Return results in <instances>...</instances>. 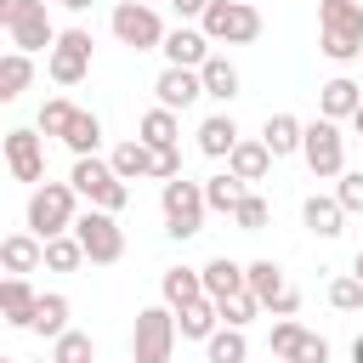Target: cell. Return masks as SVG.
Returning <instances> with one entry per match:
<instances>
[{
	"mask_svg": "<svg viewBox=\"0 0 363 363\" xmlns=\"http://www.w3.org/2000/svg\"><path fill=\"white\" fill-rule=\"evenodd\" d=\"M74 113H79V108H74L68 96H45V102H40V119H34V130L62 142V136H68V125H74Z\"/></svg>",
	"mask_w": 363,
	"mask_h": 363,
	"instance_id": "34",
	"label": "cell"
},
{
	"mask_svg": "<svg viewBox=\"0 0 363 363\" xmlns=\"http://www.w3.org/2000/svg\"><path fill=\"white\" fill-rule=\"evenodd\" d=\"M79 261H91V255H85V244H79L74 233L45 238V267H51V272H79Z\"/></svg>",
	"mask_w": 363,
	"mask_h": 363,
	"instance_id": "36",
	"label": "cell"
},
{
	"mask_svg": "<svg viewBox=\"0 0 363 363\" xmlns=\"http://www.w3.org/2000/svg\"><path fill=\"white\" fill-rule=\"evenodd\" d=\"M74 221H79L74 182H40L28 193V233L34 238H62V233H74Z\"/></svg>",
	"mask_w": 363,
	"mask_h": 363,
	"instance_id": "2",
	"label": "cell"
},
{
	"mask_svg": "<svg viewBox=\"0 0 363 363\" xmlns=\"http://www.w3.org/2000/svg\"><path fill=\"white\" fill-rule=\"evenodd\" d=\"M210 45H216V40H210L204 28L176 23V28L164 34V45H159V51H164V62H176V68H204V62H210Z\"/></svg>",
	"mask_w": 363,
	"mask_h": 363,
	"instance_id": "15",
	"label": "cell"
},
{
	"mask_svg": "<svg viewBox=\"0 0 363 363\" xmlns=\"http://www.w3.org/2000/svg\"><path fill=\"white\" fill-rule=\"evenodd\" d=\"M6 170L17 176V182H45V142H40V130H28V125H17V130H6Z\"/></svg>",
	"mask_w": 363,
	"mask_h": 363,
	"instance_id": "12",
	"label": "cell"
},
{
	"mask_svg": "<svg viewBox=\"0 0 363 363\" xmlns=\"http://www.w3.org/2000/svg\"><path fill=\"white\" fill-rule=\"evenodd\" d=\"M244 272H250V289H255L261 312H272V306L289 295V284H284V267H278V261H267V255H261V261H250Z\"/></svg>",
	"mask_w": 363,
	"mask_h": 363,
	"instance_id": "24",
	"label": "cell"
},
{
	"mask_svg": "<svg viewBox=\"0 0 363 363\" xmlns=\"http://www.w3.org/2000/svg\"><path fill=\"white\" fill-rule=\"evenodd\" d=\"M68 182H74V193H79V199H91L96 210H113V216H119V210L130 204V187H125V176L113 170V159H96V153L74 159Z\"/></svg>",
	"mask_w": 363,
	"mask_h": 363,
	"instance_id": "3",
	"label": "cell"
},
{
	"mask_svg": "<svg viewBox=\"0 0 363 363\" xmlns=\"http://www.w3.org/2000/svg\"><path fill=\"white\" fill-rule=\"evenodd\" d=\"M176 306H142L136 312V329H130V357L136 363H170L176 357Z\"/></svg>",
	"mask_w": 363,
	"mask_h": 363,
	"instance_id": "5",
	"label": "cell"
},
{
	"mask_svg": "<svg viewBox=\"0 0 363 363\" xmlns=\"http://www.w3.org/2000/svg\"><path fill=\"white\" fill-rule=\"evenodd\" d=\"M62 142H68V147H74V159H85V153H96V147H102V119H96V113H85V108H79V113H74V125H68V136H62Z\"/></svg>",
	"mask_w": 363,
	"mask_h": 363,
	"instance_id": "35",
	"label": "cell"
},
{
	"mask_svg": "<svg viewBox=\"0 0 363 363\" xmlns=\"http://www.w3.org/2000/svg\"><path fill=\"white\" fill-rule=\"evenodd\" d=\"M199 74H204V96H216V102H233V96H238V85H244V79H238V68H233L227 57H216V51H210V62H204Z\"/></svg>",
	"mask_w": 363,
	"mask_h": 363,
	"instance_id": "30",
	"label": "cell"
},
{
	"mask_svg": "<svg viewBox=\"0 0 363 363\" xmlns=\"http://www.w3.org/2000/svg\"><path fill=\"white\" fill-rule=\"evenodd\" d=\"M255 318H261L255 289H238V295H227V301H221V323H238V329H244V323H255Z\"/></svg>",
	"mask_w": 363,
	"mask_h": 363,
	"instance_id": "39",
	"label": "cell"
},
{
	"mask_svg": "<svg viewBox=\"0 0 363 363\" xmlns=\"http://www.w3.org/2000/svg\"><path fill=\"white\" fill-rule=\"evenodd\" d=\"M267 221H272L267 199H261V193H244V199H238V210H233V227H238V233H261Z\"/></svg>",
	"mask_w": 363,
	"mask_h": 363,
	"instance_id": "38",
	"label": "cell"
},
{
	"mask_svg": "<svg viewBox=\"0 0 363 363\" xmlns=\"http://www.w3.org/2000/svg\"><path fill=\"white\" fill-rule=\"evenodd\" d=\"M352 363H363V335H357V340H352Z\"/></svg>",
	"mask_w": 363,
	"mask_h": 363,
	"instance_id": "45",
	"label": "cell"
},
{
	"mask_svg": "<svg viewBox=\"0 0 363 363\" xmlns=\"http://www.w3.org/2000/svg\"><path fill=\"white\" fill-rule=\"evenodd\" d=\"M34 306H40V295L28 289V278L11 272V278L0 284V312H6V323H11V329H28V323H34Z\"/></svg>",
	"mask_w": 363,
	"mask_h": 363,
	"instance_id": "21",
	"label": "cell"
},
{
	"mask_svg": "<svg viewBox=\"0 0 363 363\" xmlns=\"http://www.w3.org/2000/svg\"><path fill=\"white\" fill-rule=\"evenodd\" d=\"M352 130H357V136H363V102H357V113H352Z\"/></svg>",
	"mask_w": 363,
	"mask_h": 363,
	"instance_id": "44",
	"label": "cell"
},
{
	"mask_svg": "<svg viewBox=\"0 0 363 363\" xmlns=\"http://www.w3.org/2000/svg\"><path fill=\"white\" fill-rule=\"evenodd\" d=\"M51 357H57V363H96V340H91L85 329H62V335L51 340Z\"/></svg>",
	"mask_w": 363,
	"mask_h": 363,
	"instance_id": "37",
	"label": "cell"
},
{
	"mask_svg": "<svg viewBox=\"0 0 363 363\" xmlns=\"http://www.w3.org/2000/svg\"><path fill=\"white\" fill-rule=\"evenodd\" d=\"M227 170H233L238 182H261V176L272 170V147H267L261 136H238V147L227 153Z\"/></svg>",
	"mask_w": 363,
	"mask_h": 363,
	"instance_id": "18",
	"label": "cell"
},
{
	"mask_svg": "<svg viewBox=\"0 0 363 363\" xmlns=\"http://www.w3.org/2000/svg\"><path fill=\"white\" fill-rule=\"evenodd\" d=\"M199 272H204V295H210L216 306H221L227 295H238V289H250V272H244L238 261H227V255H216V261H204Z\"/></svg>",
	"mask_w": 363,
	"mask_h": 363,
	"instance_id": "20",
	"label": "cell"
},
{
	"mask_svg": "<svg viewBox=\"0 0 363 363\" xmlns=\"http://www.w3.org/2000/svg\"><path fill=\"white\" fill-rule=\"evenodd\" d=\"M244 357H250V340H244L238 323H221V329L204 340V363H244Z\"/></svg>",
	"mask_w": 363,
	"mask_h": 363,
	"instance_id": "29",
	"label": "cell"
},
{
	"mask_svg": "<svg viewBox=\"0 0 363 363\" xmlns=\"http://www.w3.org/2000/svg\"><path fill=\"white\" fill-rule=\"evenodd\" d=\"M159 210H164V233H170V238H199V233H204V216H210L204 182H187V176L164 182V187H159Z\"/></svg>",
	"mask_w": 363,
	"mask_h": 363,
	"instance_id": "4",
	"label": "cell"
},
{
	"mask_svg": "<svg viewBox=\"0 0 363 363\" xmlns=\"http://www.w3.org/2000/svg\"><path fill=\"white\" fill-rule=\"evenodd\" d=\"M335 199L346 204V216H363V170H340L335 176Z\"/></svg>",
	"mask_w": 363,
	"mask_h": 363,
	"instance_id": "41",
	"label": "cell"
},
{
	"mask_svg": "<svg viewBox=\"0 0 363 363\" xmlns=\"http://www.w3.org/2000/svg\"><path fill=\"white\" fill-rule=\"evenodd\" d=\"M74 238L85 244V255L96 261V267H113L119 255H125V227L113 221V210H79V221H74Z\"/></svg>",
	"mask_w": 363,
	"mask_h": 363,
	"instance_id": "10",
	"label": "cell"
},
{
	"mask_svg": "<svg viewBox=\"0 0 363 363\" xmlns=\"http://www.w3.org/2000/svg\"><path fill=\"white\" fill-rule=\"evenodd\" d=\"M238 147V125H233V113H210L204 125H199V153L204 159H227Z\"/></svg>",
	"mask_w": 363,
	"mask_h": 363,
	"instance_id": "25",
	"label": "cell"
},
{
	"mask_svg": "<svg viewBox=\"0 0 363 363\" xmlns=\"http://www.w3.org/2000/svg\"><path fill=\"white\" fill-rule=\"evenodd\" d=\"M352 272H357V278H363V250H357V255H352Z\"/></svg>",
	"mask_w": 363,
	"mask_h": 363,
	"instance_id": "47",
	"label": "cell"
},
{
	"mask_svg": "<svg viewBox=\"0 0 363 363\" xmlns=\"http://www.w3.org/2000/svg\"><path fill=\"white\" fill-rule=\"evenodd\" d=\"M45 74L57 85H79L91 74V28H62L57 45L45 51Z\"/></svg>",
	"mask_w": 363,
	"mask_h": 363,
	"instance_id": "11",
	"label": "cell"
},
{
	"mask_svg": "<svg viewBox=\"0 0 363 363\" xmlns=\"http://www.w3.org/2000/svg\"><path fill=\"white\" fill-rule=\"evenodd\" d=\"M0 261H6V272H34V267H45V238H34V233H6L0 238Z\"/></svg>",
	"mask_w": 363,
	"mask_h": 363,
	"instance_id": "19",
	"label": "cell"
},
{
	"mask_svg": "<svg viewBox=\"0 0 363 363\" xmlns=\"http://www.w3.org/2000/svg\"><path fill=\"white\" fill-rule=\"evenodd\" d=\"M244 193H250V182H238L233 170H221V176H210V182H204V204H210V210H221V216H233Z\"/></svg>",
	"mask_w": 363,
	"mask_h": 363,
	"instance_id": "32",
	"label": "cell"
},
{
	"mask_svg": "<svg viewBox=\"0 0 363 363\" xmlns=\"http://www.w3.org/2000/svg\"><path fill=\"white\" fill-rule=\"evenodd\" d=\"M34 335H45V340H57L62 329H68V295H40V306H34V323H28Z\"/></svg>",
	"mask_w": 363,
	"mask_h": 363,
	"instance_id": "33",
	"label": "cell"
},
{
	"mask_svg": "<svg viewBox=\"0 0 363 363\" xmlns=\"http://www.w3.org/2000/svg\"><path fill=\"white\" fill-rule=\"evenodd\" d=\"M136 136H142L147 147H176V136H182V119H176L170 108H147V113H142V125H136Z\"/></svg>",
	"mask_w": 363,
	"mask_h": 363,
	"instance_id": "31",
	"label": "cell"
},
{
	"mask_svg": "<svg viewBox=\"0 0 363 363\" xmlns=\"http://www.w3.org/2000/svg\"><path fill=\"white\" fill-rule=\"evenodd\" d=\"M182 176V153L176 147H153V182H176Z\"/></svg>",
	"mask_w": 363,
	"mask_h": 363,
	"instance_id": "42",
	"label": "cell"
},
{
	"mask_svg": "<svg viewBox=\"0 0 363 363\" xmlns=\"http://www.w3.org/2000/svg\"><path fill=\"white\" fill-rule=\"evenodd\" d=\"M159 289H164V306H187V301H199L204 295V272H193V267H170L164 278H159Z\"/></svg>",
	"mask_w": 363,
	"mask_h": 363,
	"instance_id": "28",
	"label": "cell"
},
{
	"mask_svg": "<svg viewBox=\"0 0 363 363\" xmlns=\"http://www.w3.org/2000/svg\"><path fill=\"white\" fill-rule=\"evenodd\" d=\"M272 352L284 363H329V340L312 335V329H301L295 318H278L272 323Z\"/></svg>",
	"mask_w": 363,
	"mask_h": 363,
	"instance_id": "13",
	"label": "cell"
},
{
	"mask_svg": "<svg viewBox=\"0 0 363 363\" xmlns=\"http://www.w3.org/2000/svg\"><path fill=\"white\" fill-rule=\"evenodd\" d=\"M301 221H306V233H318V238H340V233H346V204H340L335 193H312V199L301 204Z\"/></svg>",
	"mask_w": 363,
	"mask_h": 363,
	"instance_id": "16",
	"label": "cell"
},
{
	"mask_svg": "<svg viewBox=\"0 0 363 363\" xmlns=\"http://www.w3.org/2000/svg\"><path fill=\"white\" fill-rule=\"evenodd\" d=\"M113 6H119V0H113Z\"/></svg>",
	"mask_w": 363,
	"mask_h": 363,
	"instance_id": "49",
	"label": "cell"
},
{
	"mask_svg": "<svg viewBox=\"0 0 363 363\" xmlns=\"http://www.w3.org/2000/svg\"><path fill=\"white\" fill-rule=\"evenodd\" d=\"M57 6H68V11H85V6H91V0H57Z\"/></svg>",
	"mask_w": 363,
	"mask_h": 363,
	"instance_id": "46",
	"label": "cell"
},
{
	"mask_svg": "<svg viewBox=\"0 0 363 363\" xmlns=\"http://www.w3.org/2000/svg\"><path fill=\"white\" fill-rule=\"evenodd\" d=\"M153 96H159V108L182 113V108H193V102L204 96V74H199V68H176V62H164V74L153 79Z\"/></svg>",
	"mask_w": 363,
	"mask_h": 363,
	"instance_id": "14",
	"label": "cell"
},
{
	"mask_svg": "<svg viewBox=\"0 0 363 363\" xmlns=\"http://www.w3.org/2000/svg\"><path fill=\"white\" fill-rule=\"evenodd\" d=\"M301 136H306V125H301L295 113H267V125H261V142L272 147V159L301 153Z\"/></svg>",
	"mask_w": 363,
	"mask_h": 363,
	"instance_id": "23",
	"label": "cell"
},
{
	"mask_svg": "<svg viewBox=\"0 0 363 363\" xmlns=\"http://www.w3.org/2000/svg\"><path fill=\"white\" fill-rule=\"evenodd\" d=\"M329 306H335V312H357V306H363V278H357V272H340V278L329 284Z\"/></svg>",
	"mask_w": 363,
	"mask_h": 363,
	"instance_id": "40",
	"label": "cell"
},
{
	"mask_svg": "<svg viewBox=\"0 0 363 363\" xmlns=\"http://www.w3.org/2000/svg\"><path fill=\"white\" fill-rule=\"evenodd\" d=\"M0 28L11 34L17 51H51L57 45V28L45 17V0H0Z\"/></svg>",
	"mask_w": 363,
	"mask_h": 363,
	"instance_id": "6",
	"label": "cell"
},
{
	"mask_svg": "<svg viewBox=\"0 0 363 363\" xmlns=\"http://www.w3.org/2000/svg\"><path fill=\"white\" fill-rule=\"evenodd\" d=\"M40 363H57V357H40Z\"/></svg>",
	"mask_w": 363,
	"mask_h": 363,
	"instance_id": "48",
	"label": "cell"
},
{
	"mask_svg": "<svg viewBox=\"0 0 363 363\" xmlns=\"http://www.w3.org/2000/svg\"><path fill=\"white\" fill-rule=\"evenodd\" d=\"M199 28L216 45H250V40H261V11L250 0H210V11L199 17Z\"/></svg>",
	"mask_w": 363,
	"mask_h": 363,
	"instance_id": "7",
	"label": "cell"
},
{
	"mask_svg": "<svg viewBox=\"0 0 363 363\" xmlns=\"http://www.w3.org/2000/svg\"><path fill=\"white\" fill-rule=\"evenodd\" d=\"M318 51L329 62L363 57V6L357 0H318Z\"/></svg>",
	"mask_w": 363,
	"mask_h": 363,
	"instance_id": "1",
	"label": "cell"
},
{
	"mask_svg": "<svg viewBox=\"0 0 363 363\" xmlns=\"http://www.w3.org/2000/svg\"><path fill=\"white\" fill-rule=\"evenodd\" d=\"M170 11L187 23V17H204V11H210V0H170Z\"/></svg>",
	"mask_w": 363,
	"mask_h": 363,
	"instance_id": "43",
	"label": "cell"
},
{
	"mask_svg": "<svg viewBox=\"0 0 363 363\" xmlns=\"http://www.w3.org/2000/svg\"><path fill=\"white\" fill-rule=\"evenodd\" d=\"M176 329H182V340H210V335L221 329V306H216L210 295H199V301H187V306L176 312Z\"/></svg>",
	"mask_w": 363,
	"mask_h": 363,
	"instance_id": "22",
	"label": "cell"
},
{
	"mask_svg": "<svg viewBox=\"0 0 363 363\" xmlns=\"http://www.w3.org/2000/svg\"><path fill=\"white\" fill-rule=\"evenodd\" d=\"M28 79H34V62H28V51H6L0 57V102H17L23 91H28Z\"/></svg>",
	"mask_w": 363,
	"mask_h": 363,
	"instance_id": "26",
	"label": "cell"
},
{
	"mask_svg": "<svg viewBox=\"0 0 363 363\" xmlns=\"http://www.w3.org/2000/svg\"><path fill=\"white\" fill-rule=\"evenodd\" d=\"M108 159H113V170H119L125 182H142V176H153V147H147L142 136H130V142H119V147H113Z\"/></svg>",
	"mask_w": 363,
	"mask_h": 363,
	"instance_id": "27",
	"label": "cell"
},
{
	"mask_svg": "<svg viewBox=\"0 0 363 363\" xmlns=\"http://www.w3.org/2000/svg\"><path fill=\"white\" fill-rule=\"evenodd\" d=\"M357 102H363V85L346 79V74H335V79L318 85V113H323V119H352Z\"/></svg>",
	"mask_w": 363,
	"mask_h": 363,
	"instance_id": "17",
	"label": "cell"
},
{
	"mask_svg": "<svg viewBox=\"0 0 363 363\" xmlns=\"http://www.w3.org/2000/svg\"><path fill=\"white\" fill-rule=\"evenodd\" d=\"M108 23H113V40L130 45V51H159L164 45V23H159V11L147 0H119Z\"/></svg>",
	"mask_w": 363,
	"mask_h": 363,
	"instance_id": "9",
	"label": "cell"
},
{
	"mask_svg": "<svg viewBox=\"0 0 363 363\" xmlns=\"http://www.w3.org/2000/svg\"><path fill=\"white\" fill-rule=\"evenodd\" d=\"M301 159H306V170L318 176V182H335L340 170H346V136H340V119H312L306 125V136H301Z\"/></svg>",
	"mask_w": 363,
	"mask_h": 363,
	"instance_id": "8",
	"label": "cell"
}]
</instances>
